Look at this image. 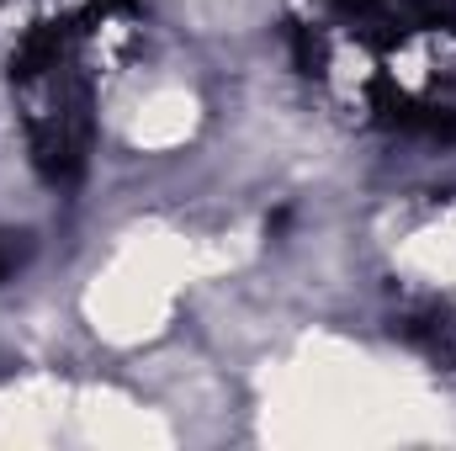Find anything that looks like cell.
<instances>
[{
    "label": "cell",
    "instance_id": "1",
    "mask_svg": "<svg viewBox=\"0 0 456 451\" xmlns=\"http://www.w3.org/2000/svg\"><path fill=\"white\" fill-rule=\"evenodd\" d=\"M398 335L414 345L430 366H456V314L441 303H414L398 314Z\"/></svg>",
    "mask_w": 456,
    "mask_h": 451
},
{
    "label": "cell",
    "instance_id": "2",
    "mask_svg": "<svg viewBox=\"0 0 456 451\" xmlns=\"http://www.w3.org/2000/svg\"><path fill=\"white\" fill-rule=\"evenodd\" d=\"M5 271H11V255H5V244H0V276H5Z\"/></svg>",
    "mask_w": 456,
    "mask_h": 451
}]
</instances>
